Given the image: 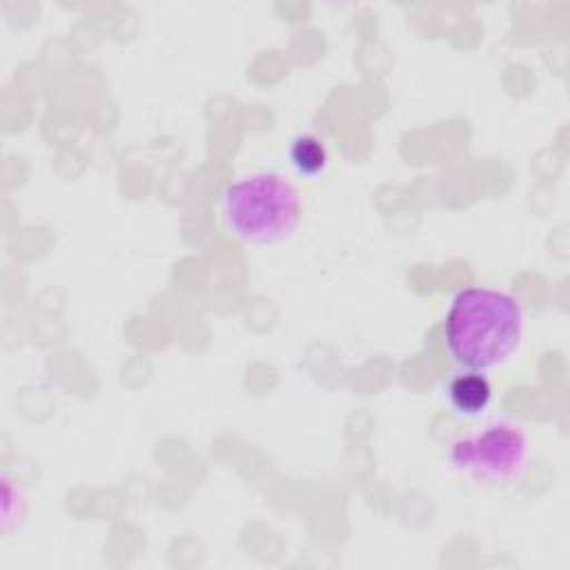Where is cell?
I'll use <instances>...</instances> for the list:
<instances>
[{
    "label": "cell",
    "mask_w": 570,
    "mask_h": 570,
    "mask_svg": "<svg viewBox=\"0 0 570 570\" xmlns=\"http://www.w3.org/2000/svg\"><path fill=\"white\" fill-rule=\"evenodd\" d=\"M289 163L296 169V174L312 178L318 176L325 165H327V149L323 145V140L314 134H301L289 142L287 149Z\"/></svg>",
    "instance_id": "obj_5"
},
{
    "label": "cell",
    "mask_w": 570,
    "mask_h": 570,
    "mask_svg": "<svg viewBox=\"0 0 570 570\" xmlns=\"http://www.w3.org/2000/svg\"><path fill=\"white\" fill-rule=\"evenodd\" d=\"M450 465L483 485H508L525 468L528 439L525 432L510 421H494L483 430L459 436L448 450Z\"/></svg>",
    "instance_id": "obj_3"
},
{
    "label": "cell",
    "mask_w": 570,
    "mask_h": 570,
    "mask_svg": "<svg viewBox=\"0 0 570 570\" xmlns=\"http://www.w3.org/2000/svg\"><path fill=\"white\" fill-rule=\"evenodd\" d=\"M301 214V194L294 183L272 171L238 178L220 196V216L227 232L254 245H274L287 238Z\"/></svg>",
    "instance_id": "obj_2"
},
{
    "label": "cell",
    "mask_w": 570,
    "mask_h": 570,
    "mask_svg": "<svg viewBox=\"0 0 570 570\" xmlns=\"http://www.w3.org/2000/svg\"><path fill=\"white\" fill-rule=\"evenodd\" d=\"M523 334L519 301L492 287L456 292L443 321L452 358L465 370L485 372L512 356Z\"/></svg>",
    "instance_id": "obj_1"
},
{
    "label": "cell",
    "mask_w": 570,
    "mask_h": 570,
    "mask_svg": "<svg viewBox=\"0 0 570 570\" xmlns=\"http://www.w3.org/2000/svg\"><path fill=\"white\" fill-rule=\"evenodd\" d=\"M445 394L454 412L465 416H476L488 407L492 399V385L483 372L465 370L450 379Z\"/></svg>",
    "instance_id": "obj_4"
}]
</instances>
